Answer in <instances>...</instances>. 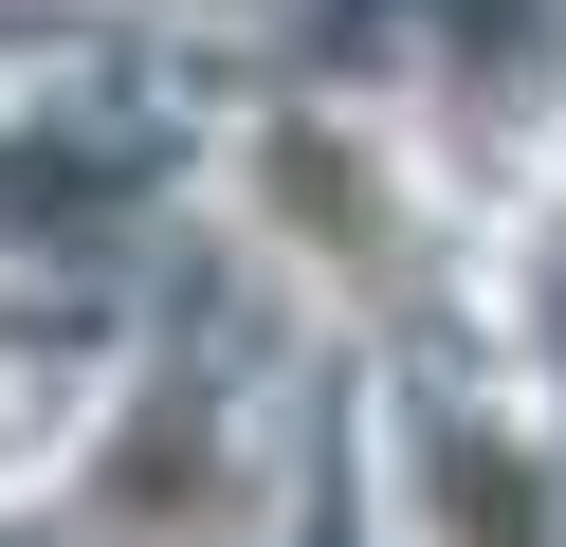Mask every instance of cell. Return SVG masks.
<instances>
[{
	"label": "cell",
	"instance_id": "obj_1",
	"mask_svg": "<svg viewBox=\"0 0 566 547\" xmlns=\"http://www.w3.org/2000/svg\"><path fill=\"white\" fill-rule=\"evenodd\" d=\"M238 201H256V238L293 255L311 292H347V311H366L384 274H402V146L366 128V109H274L256 146H238Z\"/></svg>",
	"mask_w": 566,
	"mask_h": 547
}]
</instances>
